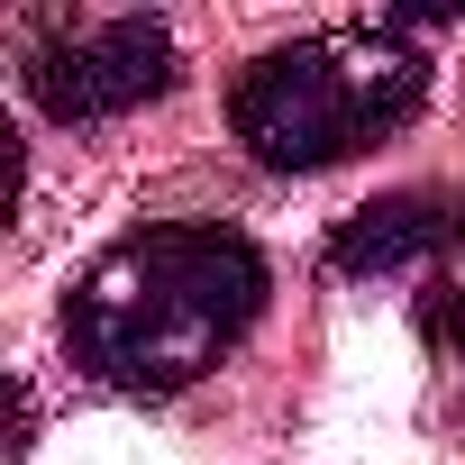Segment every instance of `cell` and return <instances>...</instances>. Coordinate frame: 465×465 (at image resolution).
Segmentation results:
<instances>
[{
  "label": "cell",
  "instance_id": "4",
  "mask_svg": "<svg viewBox=\"0 0 465 465\" xmlns=\"http://www.w3.org/2000/svg\"><path fill=\"white\" fill-rule=\"evenodd\" d=\"M456 228H465L456 201H438V192H383L356 219H338L329 265L338 274H411L429 256H456Z\"/></svg>",
  "mask_w": 465,
  "mask_h": 465
},
{
  "label": "cell",
  "instance_id": "3",
  "mask_svg": "<svg viewBox=\"0 0 465 465\" xmlns=\"http://www.w3.org/2000/svg\"><path fill=\"white\" fill-rule=\"evenodd\" d=\"M155 92H173V28L146 19V10H119V19H64L28 46V101L64 128H92V119H119V110H146Z\"/></svg>",
  "mask_w": 465,
  "mask_h": 465
},
{
  "label": "cell",
  "instance_id": "2",
  "mask_svg": "<svg viewBox=\"0 0 465 465\" xmlns=\"http://www.w3.org/2000/svg\"><path fill=\"white\" fill-rule=\"evenodd\" d=\"M429 46L401 19H356L320 28L292 46H265L238 92H228V128L265 173H329L383 137H401L429 110Z\"/></svg>",
  "mask_w": 465,
  "mask_h": 465
},
{
  "label": "cell",
  "instance_id": "5",
  "mask_svg": "<svg viewBox=\"0 0 465 465\" xmlns=\"http://www.w3.org/2000/svg\"><path fill=\"white\" fill-rule=\"evenodd\" d=\"M420 329H429V338H438V347H447V356L465 365V228H456V274H447V283L429 292V311H420Z\"/></svg>",
  "mask_w": 465,
  "mask_h": 465
},
{
  "label": "cell",
  "instance_id": "1",
  "mask_svg": "<svg viewBox=\"0 0 465 465\" xmlns=\"http://www.w3.org/2000/svg\"><path fill=\"white\" fill-rule=\"evenodd\" d=\"M265 292L274 274L247 228L164 219L83 265V283L64 292V356L128 401H164L256 329Z\"/></svg>",
  "mask_w": 465,
  "mask_h": 465
}]
</instances>
